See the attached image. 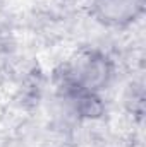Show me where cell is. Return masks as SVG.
Segmentation results:
<instances>
[{
	"mask_svg": "<svg viewBox=\"0 0 146 147\" xmlns=\"http://www.w3.org/2000/svg\"><path fill=\"white\" fill-rule=\"evenodd\" d=\"M115 79V63L105 51L84 50L64 62L53 75L55 87H76L102 94Z\"/></svg>",
	"mask_w": 146,
	"mask_h": 147,
	"instance_id": "6da1fadb",
	"label": "cell"
},
{
	"mask_svg": "<svg viewBox=\"0 0 146 147\" xmlns=\"http://www.w3.org/2000/svg\"><path fill=\"white\" fill-rule=\"evenodd\" d=\"M88 7L89 14L102 26L122 29L143 16L146 0H88Z\"/></svg>",
	"mask_w": 146,
	"mask_h": 147,
	"instance_id": "7a4b0ae2",
	"label": "cell"
},
{
	"mask_svg": "<svg viewBox=\"0 0 146 147\" xmlns=\"http://www.w3.org/2000/svg\"><path fill=\"white\" fill-rule=\"evenodd\" d=\"M3 48H5V45H3V39H2V36H0V55L3 53Z\"/></svg>",
	"mask_w": 146,
	"mask_h": 147,
	"instance_id": "3957f363",
	"label": "cell"
}]
</instances>
